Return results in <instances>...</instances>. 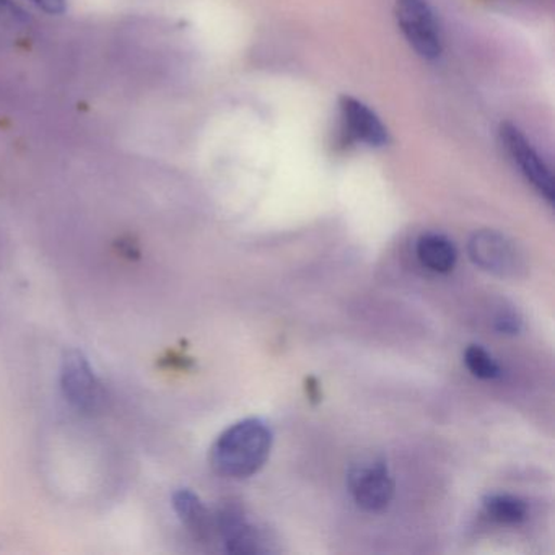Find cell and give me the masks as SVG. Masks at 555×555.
<instances>
[{
    "mask_svg": "<svg viewBox=\"0 0 555 555\" xmlns=\"http://www.w3.org/2000/svg\"><path fill=\"white\" fill-rule=\"evenodd\" d=\"M470 261L483 271L499 278H518L526 269L518 246L495 230H480L470 236L467 245Z\"/></svg>",
    "mask_w": 555,
    "mask_h": 555,
    "instance_id": "obj_4",
    "label": "cell"
},
{
    "mask_svg": "<svg viewBox=\"0 0 555 555\" xmlns=\"http://www.w3.org/2000/svg\"><path fill=\"white\" fill-rule=\"evenodd\" d=\"M483 512L493 521L502 525H518L528 516V505L509 493H492L482 500Z\"/></svg>",
    "mask_w": 555,
    "mask_h": 555,
    "instance_id": "obj_11",
    "label": "cell"
},
{
    "mask_svg": "<svg viewBox=\"0 0 555 555\" xmlns=\"http://www.w3.org/2000/svg\"><path fill=\"white\" fill-rule=\"evenodd\" d=\"M216 526L227 551L232 554H259L268 551L261 531L236 506L229 505L220 509Z\"/></svg>",
    "mask_w": 555,
    "mask_h": 555,
    "instance_id": "obj_8",
    "label": "cell"
},
{
    "mask_svg": "<svg viewBox=\"0 0 555 555\" xmlns=\"http://www.w3.org/2000/svg\"><path fill=\"white\" fill-rule=\"evenodd\" d=\"M395 15L402 37L422 60L441 56L443 40L427 0H396Z\"/></svg>",
    "mask_w": 555,
    "mask_h": 555,
    "instance_id": "obj_3",
    "label": "cell"
},
{
    "mask_svg": "<svg viewBox=\"0 0 555 555\" xmlns=\"http://www.w3.org/2000/svg\"><path fill=\"white\" fill-rule=\"evenodd\" d=\"M272 443L274 434L268 422L243 418L217 437L210 450V464L222 476L246 479L264 466Z\"/></svg>",
    "mask_w": 555,
    "mask_h": 555,
    "instance_id": "obj_1",
    "label": "cell"
},
{
    "mask_svg": "<svg viewBox=\"0 0 555 555\" xmlns=\"http://www.w3.org/2000/svg\"><path fill=\"white\" fill-rule=\"evenodd\" d=\"M493 326H495V330L499 331L500 334L515 336V334L521 331L522 320L518 311L512 310V308L508 307H502L499 313L495 314Z\"/></svg>",
    "mask_w": 555,
    "mask_h": 555,
    "instance_id": "obj_13",
    "label": "cell"
},
{
    "mask_svg": "<svg viewBox=\"0 0 555 555\" xmlns=\"http://www.w3.org/2000/svg\"><path fill=\"white\" fill-rule=\"evenodd\" d=\"M0 18H9V21H25L24 11L12 2V0H0Z\"/></svg>",
    "mask_w": 555,
    "mask_h": 555,
    "instance_id": "obj_14",
    "label": "cell"
},
{
    "mask_svg": "<svg viewBox=\"0 0 555 555\" xmlns=\"http://www.w3.org/2000/svg\"><path fill=\"white\" fill-rule=\"evenodd\" d=\"M173 506L181 521L193 531L197 538H207L214 522L199 496L190 489H180L173 493Z\"/></svg>",
    "mask_w": 555,
    "mask_h": 555,
    "instance_id": "obj_10",
    "label": "cell"
},
{
    "mask_svg": "<svg viewBox=\"0 0 555 555\" xmlns=\"http://www.w3.org/2000/svg\"><path fill=\"white\" fill-rule=\"evenodd\" d=\"M347 487L353 502L363 512L379 513L395 496V479L388 463L375 454L357 457L347 470Z\"/></svg>",
    "mask_w": 555,
    "mask_h": 555,
    "instance_id": "obj_2",
    "label": "cell"
},
{
    "mask_svg": "<svg viewBox=\"0 0 555 555\" xmlns=\"http://www.w3.org/2000/svg\"><path fill=\"white\" fill-rule=\"evenodd\" d=\"M61 388L76 411L92 414L102 402V388L87 357L80 350H66L61 362Z\"/></svg>",
    "mask_w": 555,
    "mask_h": 555,
    "instance_id": "obj_6",
    "label": "cell"
},
{
    "mask_svg": "<svg viewBox=\"0 0 555 555\" xmlns=\"http://www.w3.org/2000/svg\"><path fill=\"white\" fill-rule=\"evenodd\" d=\"M417 259L428 271L448 274L457 261L456 246L441 233H425L415 245Z\"/></svg>",
    "mask_w": 555,
    "mask_h": 555,
    "instance_id": "obj_9",
    "label": "cell"
},
{
    "mask_svg": "<svg viewBox=\"0 0 555 555\" xmlns=\"http://www.w3.org/2000/svg\"><path fill=\"white\" fill-rule=\"evenodd\" d=\"M340 119L344 131L352 141L369 147L379 149L389 144V132L379 116L360 100L350 95L340 96Z\"/></svg>",
    "mask_w": 555,
    "mask_h": 555,
    "instance_id": "obj_7",
    "label": "cell"
},
{
    "mask_svg": "<svg viewBox=\"0 0 555 555\" xmlns=\"http://www.w3.org/2000/svg\"><path fill=\"white\" fill-rule=\"evenodd\" d=\"M35 5L51 15H60L66 11V0H31Z\"/></svg>",
    "mask_w": 555,
    "mask_h": 555,
    "instance_id": "obj_15",
    "label": "cell"
},
{
    "mask_svg": "<svg viewBox=\"0 0 555 555\" xmlns=\"http://www.w3.org/2000/svg\"><path fill=\"white\" fill-rule=\"evenodd\" d=\"M464 363L467 370L479 379H495L502 375L495 359L482 346H476V344L467 347L464 352Z\"/></svg>",
    "mask_w": 555,
    "mask_h": 555,
    "instance_id": "obj_12",
    "label": "cell"
},
{
    "mask_svg": "<svg viewBox=\"0 0 555 555\" xmlns=\"http://www.w3.org/2000/svg\"><path fill=\"white\" fill-rule=\"evenodd\" d=\"M499 135L503 151L518 168L519 173L548 204L554 203V178L544 158L532 147L531 142L512 122L500 126Z\"/></svg>",
    "mask_w": 555,
    "mask_h": 555,
    "instance_id": "obj_5",
    "label": "cell"
}]
</instances>
